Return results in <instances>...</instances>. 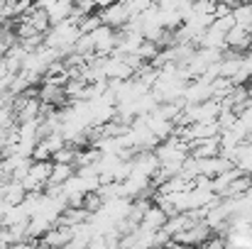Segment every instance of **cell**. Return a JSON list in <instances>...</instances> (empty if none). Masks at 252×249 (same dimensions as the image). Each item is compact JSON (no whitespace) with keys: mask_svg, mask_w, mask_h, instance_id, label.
Wrapping results in <instances>:
<instances>
[{"mask_svg":"<svg viewBox=\"0 0 252 249\" xmlns=\"http://www.w3.org/2000/svg\"><path fill=\"white\" fill-rule=\"evenodd\" d=\"M74 173H76V164H62V162H54V168H52V176H49L47 186H64Z\"/></svg>","mask_w":252,"mask_h":249,"instance_id":"cell-6","label":"cell"},{"mask_svg":"<svg viewBox=\"0 0 252 249\" xmlns=\"http://www.w3.org/2000/svg\"><path fill=\"white\" fill-rule=\"evenodd\" d=\"M225 44H228V49H233V52H245V49H250L252 47V29L235 22V25L230 27V32L225 34Z\"/></svg>","mask_w":252,"mask_h":249,"instance_id":"cell-3","label":"cell"},{"mask_svg":"<svg viewBox=\"0 0 252 249\" xmlns=\"http://www.w3.org/2000/svg\"><path fill=\"white\" fill-rule=\"evenodd\" d=\"M98 15H100L103 25H110V27H115V29H123V27L127 25V20L132 17L130 10H127V5H125L123 0H120V2H113V5H108V7H103Z\"/></svg>","mask_w":252,"mask_h":249,"instance_id":"cell-1","label":"cell"},{"mask_svg":"<svg viewBox=\"0 0 252 249\" xmlns=\"http://www.w3.org/2000/svg\"><path fill=\"white\" fill-rule=\"evenodd\" d=\"M167 220H169V215H167V210L159 205V203H152L147 210H145V215H142V227H147V230H162L164 225H167Z\"/></svg>","mask_w":252,"mask_h":249,"instance_id":"cell-5","label":"cell"},{"mask_svg":"<svg viewBox=\"0 0 252 249\" xmlns=\"http://www.w3.org/2000/svg\"><path fill=\"white\" fill-rule=\"evenodd\" d=\"M238 117H240V122L245 125V130H248V135H250V139H252V103L245 105L243 110H238Z\"/></svg>","mask_w":252,"mask_h":249,"instance_id":"cell-10","label":"cell"},{"mask_svg":"<svg viewBox=\"0 0 252 249\" xmlns=\"http://www.w3.org/2000/svg\"><path fill=\"white\" fill-rule=\"evenodd\" d=\"M93 34V42H95V54H113L115 47H118V29L110 27V25H100Z\"/></svg>","mask_w":252,"mask_h":249,"instance_id":"cell-2","label":"cell"},{"mask_svg":"<svg viewBox=\"0 0 252 249\" xmlns=\"http://www.w3.org/2000/svg\"><path fill=\"white\" fill-rule=\"evenodd\" d=\"M32 2H34V5H39V2H42V0H32Z\"/></svg>","mask_w":252,"mask_h":249,"instance_id":"cell-12","label":"cell"},{"mask_svg":"<svg viewBox=\"0 0 252 249\" xmlns=\"http://www.w3.org/2000/svg\"><path fill=\"white\" fill-rule=\"evenodd\" d=\"M233 17H235V22L238 25H243V27H250L252 29V0L248 2H238L235 7H233Z\"/></svg>","mask_w":252,"mask_h":249,"instance_id":"cell-7","label":"cell"},{"mask_svg":"<svg viewBox=\"0 0 252 249\" xmlns=\"http://www.w3.org/2000/svg\"><path fill=\"white\" fill-rule=\"evenodd\" d=\"M100 25H103L100 15H98V12H88L84 20L79 22V29H81V34H91V32H95Z\"/></svg>","mask_w":252,"mask_h":249,"instance_id":"cell-8","label":"cell"},{"mask_svg":"<svg viewBox=\"0 0 252 249\" xmlns=\"http://www.w3.org/2000/svg\"><path fill=\"white\" fill-rule=\"evenodd\" d=\"M2 54H5V49H0V59H2Z\"/></svg>","mask_w":252,"mask_h":249,"instance_id":"cell-11","label":"cell"},{"mask_svg":"<svg viewBox=\"0 0 252 249\" xmlns=\"http://www.w3.org/2000/svg\"><path fill=\"white\" fill-rule=\"evenodd\" d=\"M103 203H105V200H103V195H100L98 191H88V193L84 195V208L88 210V213L100 210V208H103Z\"/></svg>","mask_w":252,"mask_h":249,"instance_id":"cell-9","label":"cell"},{"mask_svg":"<svg viewBox=\"0 0 252 249\" xmlns=\"http://www.w3.org/2000/svg\"><path fill=\"white\" fill-rule=\"evenodd\" d=\"M225 34H228V32L220 29V27L216 25V20H213V25L198 37L196 44H198V47H206V49H223V52H225V49H228V44H225Z\"/></svg>","mask_w":252,"mask_h":249,"instance_id":"cell-4","label":"cell"}]
</instances>
